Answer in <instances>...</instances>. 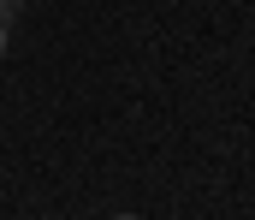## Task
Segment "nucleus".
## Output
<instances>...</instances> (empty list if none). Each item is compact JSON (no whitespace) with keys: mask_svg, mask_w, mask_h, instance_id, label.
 Listing matches in <instances>:
<instances>
[{"mask_svg":"<svg viewBox=\"0 0 255 220\" xmlns=\"http://www.w3.org/2000/svg\"><path fill=\"white\" fill-rule=\"evenodd\" d=\"M119 220H136V215H119Z\"/></svg>","mask_w":255,"mask_h":220,"instance_id":"nucleus-3","label":"nucleus"},{"mask_svg":"<svg viewBox=\"0 0 255 220\" xmlns=\"http://www.w3.org/2000/svg\"><path fill=\"white\" fill-rule=\"evenodd\" d=\"M18 6H24V0H0V24H12V18H18Z\"/></svg>","mask_w":255,"mask_h":220,"instance_id":"nucleus-1","label":"nucleus"},{"mask_svg":"<svg viewBox=\"0 0 255 220\" xmlns=\"http://www.w3.org/2000/svg\"><path fill=\"white\" fill-rule=\"evenodd\" d=\"M0 60H6V24H0Z\"/></svg>","mask_w":255,"mask_h":220,"instance_id":"nucleus-2","label":"nucleus"}]
</instances>
